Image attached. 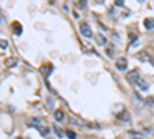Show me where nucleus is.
<instances>
[{
	"label": "nucleus",
	"instance_id": "f257e3e1",
	"mask_svg": "<svg viewBox=\"0 0 154 139\" xmlns=\"http://www.w3.org/2000/svg\"><path fill=\"white\" fill-rule=\"evenodd\" d=\"M79 30H80V34H82L83 37H86V39H89V37H93V31H91V26H89L86 22H82L79 25Z\"/></svg>",
	"mask_w": 154,
	"mask_h": 139
},
{
	"label": "nucleus",
	"instance_id": "f03ea898",
	"mask_svg": "<svg viewBox=\"0 0 154 139\" xmlns=\"http://www.w3.org/2000/svg\"><path fill=\"white\" fill-rule=\"evenodd\" d=\"M68 122H69V125H76V127H80V128L86 125V122H85L83 119H80L79 116H74V114H72V116H69Z\"/></svg>",
	"mask_w": 154,
	"mask_h": 139
},
{
	"label": "nucleus",
	"instance_id": "7ed1b4c3",
	"mask_svg": "<svg viewBox=\"0 0 154 139\" xmlns=\"http://www.w3.org/2000/svg\"><path fill=\"white\" fill-rule=\"evenodd\" d=\"M136 57H137L139 60H142V62H151V63L154 65V60H153L151 54H150L148 51H139L137 54H136Z\"/></svg>",
	"mask_w": 154,
	"mask_h": 139
},
{
	"label": "nucleus",
	"instance_id": "20e7f679",
	"mask_svg": "<svg viewBox=\"0 0 154 139\" xmlns=\"http://www.w3.org/2000/svg\"><path fill=\"white\" fill-rule=\"evenodd\" d=\"M139 79H140V76H139V71L137 70H131L128 74H126V80H128L130 83H137Z\"/></svg>",
	"mask_w": 154,
	"mask_h": 139
},
{
	"label": "nucleus",
	"instance_id": "39448f33",
	"mask_svg": "<svg viewBox=\"0 0 154 139\" xmlns=\"http://www.w3.org/2000/svg\"><path fill=\"white\" fill-rule=\"evenodd\" d=\"M116 117L119 120H125V122H128V120L131 119V114H130L128 110H122V111H119V113L116 114Z\"/></svg>",
	"mask_w": 154,
	"mask_h": 139
},
{
	"label": "nucleus",
	"instance_id": "423d86ee",
	"mask_svg": "<svg viewBox=\"0 0 154 139\" xmlns=\"http://www.w3.org/2000/svg\"><path fill=\"white\" fill-rule=\"evenodd\" d=\"M51 71H52V65L51 63H43L40 67V73H42V76H45V77L49 76Z\"/></svg>",
	"mask_w": 154,
	"mask_h": 139
},
{
	"label": "nucleus",
	"instance_id": "0eeeda50",
	"mask_svg": "<svg viewBox=\"0 0 154 139\" xmlns=\"http://www.w3.org/2000/svg\"><path fill=\"white\" fill-rule=\"evenodd\" d=\"M126 65H128V60H126L125 57H119V59L116 60V68L120 70V71H123L126 68Z\"/></svg>",
	"mask_w": 154,
	"mask_h": 139
},
{
	"label": "nucleus",
	"instance_id": "6e6552de",
	"mask_svg": "<svg viewBox=\"0 0 154 139\" xmlns=\"http://www.w3.org/2000/svg\"><path fill=\"white\" fill-rule=\"evenodd\" d=\"M142 91H145V90H148V87H150V82L147 80V79H143V77H140L139 80H137V83H136Z\"/></svg>",
	"mask_w": 154,
	"mask_h": 139
},
{
	"label": "nucleus",
	"instance_id": "1a4fd4ad",
	"mask_svg": "<svg viewBox=\"0 0 154 139\" xmlns=\"http://www.w3.org/2000/svg\"><path fill=\"white\" fill-rule=\"evenodd\" d=\"M54 119H56L57 122H62V120L65 119V111H63L62 108H59V110H54Z\"/></svg>",
	"mask_w": 154,
	"mask_h": 139
},
{
	"label": "nucleus",
	"instance_id": "9d476101",
	"mask_svg": "<svg viewBox=\"0 0 154 139\" xmlns=\"http://www.w3.org/2000/svg\"><path fill=\"white\" fill-rule=\"evenodd\" d=\"M11 30H13L14 34L20 36V34H22V25H20V22H13V23H11Z\"/></svg>",
	"mask_w": 154,
	"mask_h": 139
},
{
	"label": "nucleus",
	"instance_id": "9b49d317",
	"mask_svg": "<svg viewBox=\"0 0 154 139\" xmlns=\"http://www.w3.org/2000/svg\"><path fill=\"white\" fill-rule=\"evenodd\" d=\"M5 65H6V68H14L17 65V59L15 57H8L5 60Z\"/></svg>",
	"mask_w": 154,
	"mask_h": 139
},
{
	"label": "nucleus",
	"instance_id": "f8f14e48",
	"mask_svg": "<svg viewBox=\"0 0 154 139\" xmlns=\"http://www.w3.org/2000/svg\"><path fill=\"white\" fill-rule=\"evenodd\" d=\"M143 25H145V28H147V30H153V28H154V19L147 17V19L143 20Z\"/></svg>",
	"mask_w": 154,
	"mask_h": 139
},
{
	"label": "nucleus",
	"instance_id": "ddd939ff",
	"mask_svg": "<svg viewBox=\"0 0 154 139\" xmlns=\"http://www.w3.org/2000/svg\"><path fill=\"white\" fill-rule=\"evenodd\" d=\"M37 130L40 132V135L42 136H49V127H46V125H40V127H37Z\"/></svg>",
	"mask_w": 154,
	"mask_h": 139
},
{
	"label": "nucleus",
	"instance_id": "4468645a",
	"mask_svg": "<svg viewBox=\"0 0 154 139\" xmlns=\"http://www.w3.org/2000/svg\"><path fill=\"white\" fill-rule=\"evenodd\" d=\"M96 42L99 43V45H105L106 43V39H105V36L103 34H96Z\"/></svg>",
	"mask_w": 154,
	"mask_h": 139
},
{
	"label": "nucleus",
	"instance_id": "2eb2a0df",
	"mask_svg": "<svg viewBox=\"0 0 154 139\" xmlns=\"http://www.w3.org/2000/svg\"><path fill=\"white\" fill-rule=\"evenodd\" d=\"M65 135H66L69 139H76V138H77V135H76L74 132H72V130H66V132H65Z\"/></svg>",
	"mask_w": 154,
	"mask_h": 139
},
{
	"label": "nucleus",
	"instance_id": "dca6fc26",
	"mask_svg": "<svg viewBox=\"0 0 154 139\" xmlns=\"http://www.w3.org/2000/svg\"><path fill=\"white\" fill-rule=\"evenodd\" d=\"M105 53H106L108 57H113V56H114V46H111V48H106Z\"/></svg>",
	"mask_w": 154,
	"mask_h": 139
},
{
	"label": "nucleus",
	"instance_id": "f3484780",
	"mask_svg": "<svg viewBox=\"0 0 154 139\" xmlns=\"http://www.w3.org/2000/svg\"><path fill=\"white\" fill-rule=\"evenodd\" d=\"M46 105H48V108H51V110L54 108V99H52V97H48V99H46Z\"/></svg>",
	"mask_w": 154,
	"mask_h": 139
},
{
	"label": "nucleus",
	"instance_id": "a211bd4d",
	"mask_svg": "<svg viewBox=\"0 0 154 139\" xmlns=\"http://www.w3.org/2000/svg\"><path fill=\"white\" fill-rule=\"evenodd\" d=\"M145 104H147V105H150V107H153L154 105V97H147V99H145Z\"/></svg>",
	"mask_w": 154,
	"mask_h": 139
},
{
	"label": "nucleus",
	"instance_id": "6ab92c4d",
	"mask_svg": "<svg viewBox=\"0 0 154 139\" xmlns=\"http://www.w3.org/2000/svg\"><path fill=\"white\" fill-rule=\"evenodd\" d=\"M54 132H56V135H57L59 138H62V136H63V132H62V130H60L57 125H54Z\"/></svg>",
	"mask_w": 154,
	"mask_h": 139
},
{
	"label": "nucleus",
	"instance_id": "aec40b11",
	"mask_svg": "<svg viewBox=\"0 0 154 139\" xmlns=\"http://www.w3.org/2000/svg\"><path fill=\"white\" fill-rule=\"evenodd\" d=\"M0 46H2V48H6V46H8V42H6V40H2V39H0Z\"/></svg>",
	"mask_w": 154,
	"mask_h": 139
},
{
	"label": "nucleus",
	"instance_id": "412c9836",
	"mask_svg": "<svg viewBox=\"0 0 154 139\" xmlns=\"http://www.w3.org/2000/svg\"><path fill=\"white\" fill-rule=\"evenodd\" d=\"M116 6H123V2L122 0H116Z\"/></svg>",
	"mask_w": 154,
	"mask_h": 139
},
{
	"label": "nucleus",
	"instance_id": "4be33fe9",
	"mask_svg": "<svg viewBox=\"0 0 154 139\" xmlns=\"http://www.w3.org/2000/svg\"><path fill=\"white\" fill-rule=\"evenodd\" d=\"M136 39H137V36H134V34H130V40H131V42H134Z\"/></svg>",
	"mask_w": 154,
	"mask_h": 139
},
{
	"label": "nucleus",
	"instance_id": "5701e85b",
	"mask_svg": "<svg viewBox=\"0 0 154 139\" xmlns=\"http://www.w3.org/2000/svg\"><path fill=\"white\" fill-rule=\"evenodd\" d=\"M85 5H86V3L83 2V0H80V2L77 3V6H80V8H82V6H85Z\"/></svg>",
	"mask_w": 154,
	"mask_h": 139
},
{
	"label": "nucleus",
	"instance_id": "b1692460",
	"mask_svg": "<svg viewBox=\"0 0 154 139\" xmlns=\"http://www.w3.org/2000/svg\"><path fill=\"white\" fill-rule=\"evenodd\" d=\"M0 20H2V17H0Z\"/></svg>",
	"mask_w": 154,
	"mask_h": 139
},
{
	"label": "nucleus",
	"instance_id": "393cba45",
	"mask_svg": "<svg viewBox=\"0 0 154 139\" xmlns=\"http://www.w3.org/2000/svg\"><path fill=\"white\" fill-rule=\"evenodd\" d=\"M25 139H28V138H25Z\"/></svg>",
	"mask_w": 154,
	"mask_h": 139
},
{
	"label": "nucleus",
	"instance_id": "a878e982",
	"mask_svg": "<svg viewBox=\"0 0 154 139\" xmlns=\"http://www.w3.org/2000/svg\"><path fill=\"white\" fill-rule=\"evenodd\" d=\"M19 139H22V138H19Z\"/></svg>",
	"mask_w": 154,
	"mask_h": 139
}]
</instances>
